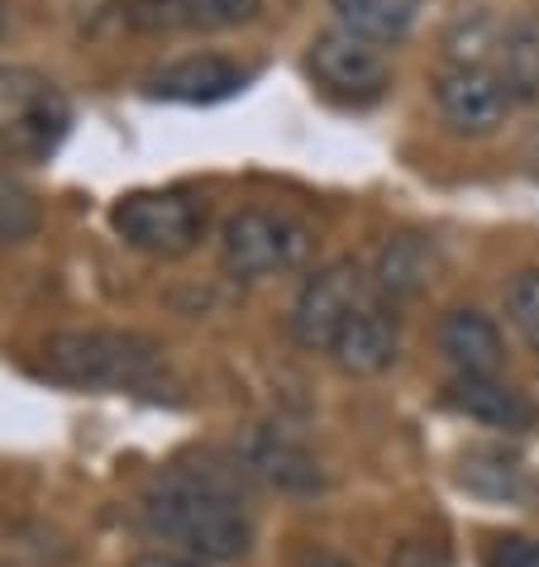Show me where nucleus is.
I'll use <instances>...</instances> for the list:
<instances>
[{
	"mask_svg": "<svg viewBox=\"0 0 539 567\" xmlns=\"http://www.w3.org/2000/svg\"><path fill=\"white\" fill-rule=\"evenodd\" d=\"M39 200L34 192H24L20 182H10V177H0V248L6 244H24L29 234L39 229Z\"/></svg>",
	"mask_w": 539,
	"mask_h": 567,
	"instance_id": "obj_19",
	"label": "nucleus"
},
{
	"mask_svg": "<svg viewBox=\"0 0 539 567\" xmlns=\"http://www.w3.org/2000/svg\"><path fill=\"white\" fill-rule=\"evenodd\" d=\"M439 353L449 358L454 377H497L506 343L482 310H449L439 320Z\"/></svg>",
	"mask_w": 539,
	"mask_h": 567,
	"instance_id": "obj_12",
	"label": "nucleus"
},
{
	"mask_svg": "<svg viewBox=\"0 0 539 567\" xmlns=\"http://www.w3.org/2000/svg\"><path fill=\"white\" fill-rule=\"evenodd\" d=\"M263 0H130L134 29H234L258 14Z\"/></svg>",
	"mask_w": 539,
	"mask_h": 567,
	"instance_id": "obj_13",
	"label": "nucleus"
},
{
	"mask_svg": "<svg viewBox=\"0 0 539 567\" xmlns=\"http://www.w3.org/2000/svg\"><path fill=\"white\" fill-rule=\"evenodd\" d=\"M435 105L449 130L458 134H497L506 115L516 110L511 86L497 76V68H478V62H444L435 76Z\"/></svg>",
	"mask_w": 539,
	"mask_h": 567,
	"instance_id": "obj_8",
	"label": "nucleus"
},
{
	"mask_svg": "<svg viewBox=\"0 0 539 567\" xmlns=\"http://www.w3.org/2000/svg\"><path fill=\"white\" fill-rule=\"evenodd\" d=\"M482 567H539V539H530V534H497L487 544Z\"/></svg>",
	"mask_w": 539,
	"mask_h": 567,
	"instance_id": "obj_21",
	"label": "nucleus"
},
{
	"mask_svg": "<svg viewBox=\"0 0 539 567\" xmlns=\"http://www.w3.org/2000/svg\"><path fill=\"white\" fill-rule=\"evenodd\" d=\"M396 349H401V324H396L391 301L377 296V287H373V296L348 315L344 329L335 334V343H329V358L354 377H373V372L391 368Z\"/></svg>",
	"mask_w": 539,
	"mask_h": 567,
	"instance_id": "obj_10",
	"label": "nucleus"
},
{
	"mask_svg": "<svg viewBox=\"0 0 539 567\" xmlns=\"http://www.w3.org/2000/svg\"><path fill=\"white\" fill-rule=\"evenodd\" d=\"M306 68L315 76V86L344 105H373V101H383V91L391 86V68H387L383 43L363 39L344 24L325 29V34L311 43Z\"/></svg>",
	"mask_w": 539,
	"mask_h": 567,
	"instance_id": "obj_6",
	"label": "nucleus"
},
{
	"mask_svg": "<svg viewBox=\"0 0 539 567\" xmlns=\"http://www.w3.org/2000/svg\"><path fill=\"white\" fill-rule=\"evenodd\" d=\"M253 68L220 53H196V58H177L163 72H153L144 82V96L153 101H177V105H215L230 101L253 82Z\"/></svg>",
	"mask_w": 539,
	"mask_h": 567,
	"instance_id": "obj_9",
	"label": "nucleus"
},
{
	"mask_svg": "<svg viewBox=\"0 0 539 567\" xmlns=\"http://www.w3.org/2000/svg\"><path fill=\"white\" fill-rule=\"evenodd\" d=\"M497 76L511 86L516 105L539 96V20L535 14H511L501 24V43H497Z\"/></svg>",
	"mask_w": 539,
	"mask_h": 567,
	"instance_id": "obj_15",
	"label": "nucleus"
},
{
	"mask_svg": "<svg viewBox=\"0 0 539 567\" xmlns=\"http://www.w3.org/2000/svg\"><path fill=\"white\" fill-rule=\"evenodd\" d=\"M458 482H464L472 496H487V501H526L530 496L526 467H520V458L516 453H506V449H472V453H464V463H458Z\"/></svg>",
	"mask_w": 539,
	"mask_h": 567,
	"instance_id": "obj_16",
	"label": "nucleus"
},
{
	"mask_svg": "<svg viewBox=\"0 0 539 567\" xmlns=\"http://www.w3.org/2000/svg\"><path fill=\"white\" fill-rule=\"evenodd\" d=\"M435 272V244L425 234H396L383 244L373 267V287L387 301H401V296H416Z\"/></svg>",
	"mask_w": 539,
	"mask_h": 567,
	"instance_id": "obj_14",
	"label": "nucleus"
},
{
	"mask_svg": "<svg viewBox=\"0 0 539 567\" xmlns=\"http://www.w3.org/2000/svg\"><path fill=\"white\" fill-rule=\"evenodd\" d=\"M311 254V229L282 210H240L220 229V258L234 277H277Z\"/></svg>",
	"mask_w": 539,
	"mask_h": 567,
	"instance_id": "obj_5",
	"label": "nucleus"
},
{
	"mask_svg": "<svg viewBox=\"0 0 539 567\" xmlns=\"http://www.w3.org/2000/svg\"><path fill=\"white\" fill-rule=\"evenodd\" d=\"M43 372L53 382L87 386V391H120V396L172 401L177 382L157 343L124 329H72L43 343Z\"/></svg>",
	"mask_w": 539,
	"mask_h": 567,
	"instance_id": "obj_2",
	"label": "nucleus"
},
{
	"mask_svg": "<svg viewBox=\"0 0 539 567\" xmlns=\"http://www.w3.org/2000/svg\"><path fill=\"white\" fill-rule=\"evenodd\" d=\"M373 296V277H363L358 262H329L315 277H306V287L292 301V334L306 349H325L335 343L344 320Z\"/></svg>",
	"mask_w": 539,
	"mask_h": 567,
	"instance_id": "obj_7",
	"label": "nucleus"
},
{
	"mask_svg": "<svg viewBox=\"0 0 539 567\" xmlns=\"http://www.w3.org/2000/svg\"><path fill=\"white\" fill-rule=\"evenodd\" d=\"M201 225H205L201 206L182 192H130L110 206L115 239L139 248V254H153V258L192 254L201 239Z\"/></svg>",
	"mask_w": 539,
	"mask_h": 567,
	"instance_id": "obj_4",
	"label": "nucleus"
},
{
	"mask_svg": "<svg viewBox=\"0 0 539 567\" xmlns=\"http://www.w3.org/2000/svg\"><path fill=\"white\" fill-rule=\"evenodd\" d=\"M339 24L373 43H396L406 39V29L416 24L420 0H335Z\"/></svg>",
	"mask_w": 539,
	"mask_h": 567,
	"instance_id": "obj_18",
	"label": "nucleus"
},
{
	"mask_svg": "<svg viewBox=\"0 0 539 567\" xmlns=\"http://www.w3.org/2000/svg\"><path fill=\"white\" fill-rule=\"evenodd\" d=\"M134 567H201V563H182V558H139Z\"/></svg>",
	"mask_w": 539,
	"mask_h": 567,
	"instance_id": "obj_23",
	"label": "nucleus"
},
{
	"mask_svg": "<svg viewBox=\"0 0 539 567\" xmlns=\"http://www.w3.org/2000/svg\"><path fill=\"white\" fill-rule=\"evenodd\" d=\"M506 310H511V324L539 353V272H520L511 287H506Z\"/></svg>",
	"mask_w": 539,
	"mask_h": 567,
	"instance_id": "obj_20",
	"label": "nucleus"
},
{
	"mask_svg": "<svg viewBox=\"0 0 539 567\" xmlns=\"http://www.w3.org/2000/svg\"><path fill=\"white\" fill-rule=\"evenodd\" d=\"M72 124L68 96L34 68L20 62H0V153L43 163Z\"/></svg>",
	"mask_w": 539,
	"mask_h": 567,
	"instance_id": "obj_3",
	"label": "nucleus"
},
{
	"mask_svg": "<svg viewBox=\"0 0 539 567\" xmlns=\"http://www.w3.org/2000/svg\"><path fill=\"white\" fill-rule=\"evenodd\" d=\"M248 463L258 477H267L282 492H315L321 486V467L306 449H296L292 439H277V434H258L248 449Z\"/></svg>",
	"mask_w": 539,
	"mask_h": 567,
	"instance_id": "obj_17",
	"label": "nucleus"
},
{
	"mask_svg": "<svg viewBox=\"0 0 539 567\" xmlns=\"http://www.w3.org/2000/svg\"><path fill=\"white\" fill-rule=\"evenodd\" d=\"M444 405H449L454 415L487 424V430H501V434H526L535 424L530 396L497 382V377H454V382L444 386Z\"/></svg>",
	"mask_w": 539,
	"mask_h": 567,
	"instance_id": "obj_11",
	"label": "nucleus"
},
{
	"mask_svg": "<svg viewBox=\"0 0 539 567\" xmlns=\"http://www.w3.org/2000/svg\"><path fill=\"white\" fill-rule=\"evenodd\" d=\"M0 34H6V0H0Z\"/></svg>",
	"mask_w": 539,
	"mask_h": 567,
	"instance_id": "obj_24",
	"label": "nucleus"
},
{
	"mask_svg": "<svg viewBox=\"0 0 539 567\" xmlns=\"http://www.w3.org/2000/svg\"><path fill=\"white\" fill-rule=\"evenodd\" d=\"M149 519L167 539L192 548L205 563L244 558L253 544V519L240 506L234 482L215 467H172L149 492Z\"/></svg>",
	"mask_w": 539,
	"mask_h": 567,
	"instance_id": "obj_1",
	"label": "nucleus"
},
{
	"mask_svg": "<svg viewBox=\"0 0 539 567\" xmlns=\"http://www.w3.org/2000/svg\"><path fill=\"white\" fill-rule=\"evenodd\" d=\"M296 567H354V563L339 554H325V548H306V554L296 558Z\"/></svg>",
	"mask_w": 539,
	"mask_h": 567,
	"instance_id": "obj_22",
	"label": "nucleus"
},
{
	"mask_svg": "<svg viewBox=\"0 0 539 567\" xmlns=\"http://www.w3.org/2000/svg\"><path fill=\"white\" fill-rule=\"evenodd\" d=\"M535 167H539V134H535Z\"/></svg>",
	"mask_w": 539,
	"mask_h": 567,
	"instance_id": "obj_25",
	"label": "nucleus"
}]
</instances>
